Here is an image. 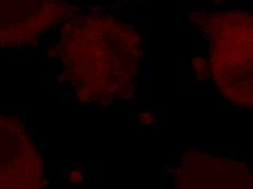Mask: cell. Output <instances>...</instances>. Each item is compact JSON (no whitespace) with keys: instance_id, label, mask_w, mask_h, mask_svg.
Returning a JSON list of instances; mask_svg holds the SVG:
<instances>
[{"instance_id":"cell-1","label":"cell","mask_w":253,"mask_h":189,"mask_svg":"<svg viewBox=\"0 0 253 189\" xmlns=\"http://www.w3.org/2000/svg\"><path fill=\"white\" fill-rule=\"evenodd\" d=\"M51 52L79 103L110 105L133 95L142 39L131 25L106 14L79 12L60 25Z\"/></svg>"},{"instance_id":"cell-2","label":"cell","mask_w":253,"mask_h":189,"mask_svg":"<svg viewBox=\"0 0 253 189\" xmlns=\"http://www.w3.org/2000/svg\"><path fill=\"white\" fill-rule=\"evenodd\" d=\"M191 20L209 42L210 68L218 90L233 104L253 107V14L198 12Z\"/></svg>"},{"instance_id":"cell-3","label":"cell","mask_w":253,"mask_h":189,"mask_svg":"<svg viewBox=\"0 0 253 189\" xmlns=\"http://www.w3.org/2000/svg\"><path fill=\"white\" fill-rule=\"evenodd\" d=\"M79 13L61 0H0V47L19 48Z\"/></svg>"},{"instance_id":"cell-4","label":"cell","mask_w":253,"mask_h":189,"mask_svg":"<svg viewBox=\"0 0 253 189\" xmlns=\"http://www.w3.org/2000/svg\"><path fill=\"white\" fill-rule=\"evenodd\" d=\"M45 184L43 159L24 124L0 115V189H39Z\"/></svg>"},{"instance_id":"cell-5","label":"cell","mask_w":253,"mask_h":189,"mask_svg":"<svg viewBox=\"0 0 253 189\" xmlns=\"http://www.w3.org/2000/svg\"><path fill=\"white\" fill-rule=\"evenodd\" d=\"M143 116L145 117V120H142L141 122L143 125H151L153 120H154V118H153L151 114H143Z\"/></svg>"}]
</instances>
